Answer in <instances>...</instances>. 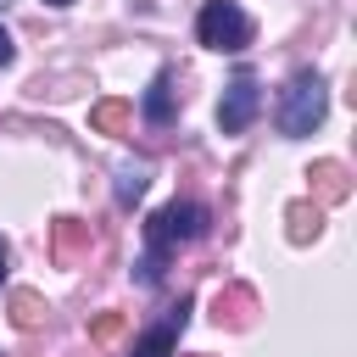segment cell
<instances>
[{
	"label": "cell",
	"instance_id": "1",
	"mask_svg": "<svg viewBox=\"0 0 357 357\" xmlns=\"http://www.w3.org/2000/svg\"><path fill=\"white\" fill-rule=\"evenodd\" d=\"M201 234H206V206H201V201H167V206L145 223L151 257L139 262V279H145V284H156V279H162L167 251H178V245H190V240H201Z\"/></svg>",
	"mask_w": 357,
	"mask_h": 357
},
{
	"label": "cell",
	"instance_id": "2",
	"mask_svg": "<svg viewBox=\"0 0 357 357\" xmlns=\"http://www.w3.org/2000/svg\"><path fill=\"white\" fill-rule=\"evenodd\" d=\"M324 112H329L324 78H318V73H296V78L284 84V95H279V134H284V139H301V134H312V128L324 123Z\"/></svg>",
	"mask_w": 357,
	"mask_h": 357
},
{
	"label": "cell",
	"instance_id": "3",
	"mask_svg": "<svg viewBox=\"0 0 357 357\" xmlns=\"http://www.w3.org/2000/svg\"><path fill=\"white\" fill-rule=\"evenodd\" d=\"M195 33H201L206 50H245L251 45V17L234 0H206L201 17H195Z\"/></svg>",
	"mask_w": 357,
	"mask_h": 357
},
{
	"label": "cell",
	"instance_id": "4",
	"mask_svg": "<svg viewBox=\"0 0 357 357\" xmlns=\"http://www.w3.org/2000/svg\"><path fill=\"white\" fill-rule=\"evenodd\" d=\"M257 106H262V89H257V78H251V73H240V78L223 89L218 128H223V134H245V123L257 117Z\"/></svg>",
	"mask_w": 357,
	"mask_h": 357
},
{
	"label": "cell",
	"instance_id": "5",
	"mask_svg": "<svg viewBox=\"0 0 357 357\" xmlns=\"http://www.w3.org/2000/svg\"><path fill=\"white\" fill-rule=\"evenodd\" d=\"M89 245H95V229L84 218H56L50 223V257H56V268H78L89 257Z\"/></svg>",
	"mask_w": 357,
	"mask_h": 357
},
{
	"label": "cell",
	"instance_id": "6",
	"mask_svg": "<svg viewBox=\"0 0 357 357\" xmlns=\"http://www.w3.org/2000/svg\"><path fill=\"white\" fill-rule=\"evenodd\" d=\"M212 318H218L223 329H251V324H257V290H251V284H223V290L212 296Z\"/></svg>",
	"mask_w": 357,
	"mask_h": 357
},
{
	"label": "cell",
	"instance_id": "7",
	"mask_svg": "<svg viewBox=\"0 0 357 357\" xmlns=\"http://www.w3.org/2000/svg\"><path fill=\"white\" fill-rule=\"evenodd\" d=\"M184 318H190V301H178V307H167V318H162L156 329H145V335L134 340V357H173V340H178V329H184Z\"/></svg>",
	"mask_w": 357,
	"mask_h": 357
},
{
	"label": "cell",
	"instance_id": "8",
	"mask_svg": "<svg viewBox=\"0 0 357 357\" xmlns=\"http://www.w3.org/2000/svg\"><path fill=\"white\" fill-rule=\"evenodd\" d=\"M307 178H312V201H318V206H335V201L351 195V173H346V162H312Z\"/></svg>",
	"mask_w": 357,
	"mask_h": 357
},
{
	"label": "cell",
	"instance_id": "9",
	"mask_svg": "<svg viewBox=\"0 0 357 357\" xmlns=\"http://www.w3.org/2000/svg\"><path fill=\"white\" fill-rule=\"evenodd\" d=\"M284 223H290L284 234H290L296 245H307V240L324 234V206H318V201H290V206H284Z\"/></svg>",
	"mask_w": 357,
	"mask_h": 357
},
{
	"label": "cell",
	"instance_id": "10",
	"mask_svg": "<svg viewBox=\"0 0 357 357\" xmlns=\"http://www.w3.org/2000/svg\"><path fill=\"white\" fill-rule=\"evenodd\" d=\"M45 312H50V307H45L39 290H11V324H17V329H39Z\"/></svg>",
	"mask_w": 357,
	"mask_h": 357
},
{
	"label": "cell",
	"instance_id": "11",
	"mask_svg": "<svg viewBox=\"0 0 357 357\" xmlns=\"http://www.w3.org/2000/svg\"><path fill=\"white\" fill-rule=\"evenodd\" d=\"M145 117H151V123H167V117H173V78H167V73L151 78V89H145Z\"/></svg>",
	"mask_w": 357,
	"mask_h": 357
},
{
	"label": "cell",
	"instance_id": "12",
	"mask_svg": "<svg viewBox=\"0 0 357 357\" xmlns=\"http://www.w3.org/2000/svg\"><path fill=\"white\" fill-rule=\"evenodd\" d=\"M128 117H134V112H128V100H100V106L89 112V128H95V134H123V128H128Z\"/></svg>",
	"mask_w": 357,
	"mask_h": 357
},
{
	"label": "cell",
	"instance_id": "13",
	"mask_svg": "<svg viewBox=\"0 0 357 357\" xmlns=\"http://www.w3.org/2000/svg\"><path fill=\"white\" fill-rule=\"evenodd\" d=\"M123 324H128L123 312H95V318H89V340H95V346H112V340L123 335Z\"/></svg>",
	"mask_w": 357,
	"mask_h": 357
},
{
	"label": "cell",
	"instance_id": "14",
	"mask_svg": "<svg viewBox=\"0 0 357 357\" xmlns=\"http://www.w3.org/2000/svg\"><path fill=\"white\" fill-rule=\"evenodd\" d=\"M145 184H151V173H145V167H123V173H117V201H139V195H145Z\"/></svg>",
	"mask_w": 357,
	"mask_h": 357
},
{
	"label": "cell",
	"instance_id": "15",
	"mask_svg": "<svg viewBox=\"0 0 357 357\" xmlns=\"http://www.w3.org/2000/svg\"><path fill=\"white\" fill-rule=\"evenodd\" d=\"M6 61H11V33L0 28V67H6Z\"/></svg>",
	"mask_w": 357,
	"mask_h": 357
},
{
	"label": "cell",
	"instance_id": "16",
	"mask_svg": "<svg viewBox=\"0 0 357 357\" xmlns=\"http://www.w3.org/2000/svg\"><path fill=\"white\" fill-rule=\"evenodd\" d=\"M0 279H6V240H0Z\"/></svg>",
	"mask_w": 357,
	"mask_h": 357
},
{
	"label": "cell",
	"instance_id": "17",
	"mask_svg": "<svg viewBox=\"0 0 357 357\" xmlns=\"http://www.w3.org/2000/svg\"><path fill=\"white\" fill-rule=\"evenodd\" d=\"M45 6H73V0H45Z\"/></svg>",
	"mask_w": 357,
	"mask_h": 357
},
{
	"label": "cell",
	"instance_id": "18",
	"mask_svg": "<svg viewBox=\"0 0 357 357\" xmlns=\"http://www.w3.org/2000/svg\"><path fill=\"white\" fill-rule=\"evenodd\" d=\"M195 357H206V351H195Z\"/></svg>",
	"mask_w": 357,
	"mask_h": 357
}]
</instances>
